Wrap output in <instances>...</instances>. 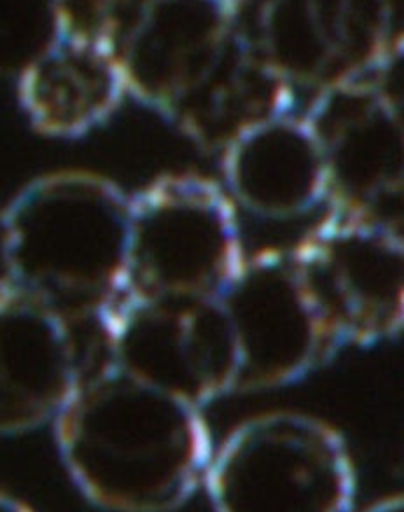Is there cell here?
Instances as JSON below:
<instances>
[{
	"label": "cell",
	"instance_id": "cell-1",
	"mask_svg": "<svg viewBox=\"0 0 404 512\" xmlns=\"http://www.w3.org/2000/svg\"><path fill=\"white\" fill-rule=\"evenodd\" d=\"M126 96L220 156L296 96L240 40L228 0H134L100 38Z\"/></svg>",
	"mask_w": 404,
	"mask_h": 512
},
{
	"label": "cell",
	"instance_id": "cell-2",
	"mask_svg": "<svg viewBox=\"0 0 404 512\" xmlns=\"http://www.w3.org/2000/svg\"><path fill=\"white\" fill-rule=\"evenodd\" d=\"M52 428L70 480L108 512L180 508L214 450L202 408L108 358L82 374Z\"/></svg>",
	"mask_w": 404,
	"mask_h": 512
},
{
	"label": "cell",
	"instance_id": "cell-3",
	"mask_svg": "<svg viewBox=\"0 0 404 512\" xmlns=\"http://www.w3.org/2000/svg\"><path fill=\"white\" fill-rule=\"evenodd\" d=\"M4 216L16 290L76 328H100L124 292L130 194L88 170H56Z\"/></svg>",
	"mask_w": 404,
	"mask_h": 512
},
{
	"label": "cell",
	"instance_id": "cell-4",
	"mask_svg": "<svg viewBox=\"0 0 404 512\" xmlns=\"http://www.w3.org/2000/svg\"><path fill=\"white\" fill-rule=\"evenodd\" d=\"M202 488L214 512H358L344 438L292 410L252 416L214 444Z\"/></svg>",
	"mask_w": 404,
	"mask_h": 512
},
{
	"label": "cell",
	"instance_id": "cell-5",
	"mask_svg": "<svg viewBox=\"0 0 404 512\" xmlns=\"http://www.w3.org/2000/svg\"><path fill=\"white\" fill-rule=\"evenodd\" d=\"M246 48L306 102L402 56V0H228Z\"/></svg>",
	"mask_w": 404,
	"mask_h": 512
},
{
	"label": "cell",
	"instance_id": "cell-6",
	"mask_svg": "<svg viewBox=\"0 0 404 512\" xmlns=\"http://www.w3.org/2000/svg\"><path fill=\"white\" fill-rule=\"evenodd\" d=\"M244 256L236 206L222 184L200 174H164L130 194L122 294L218 298Z\"/></svg>",
	"mask_w": 404,
	"mask_h": 512
},
{
	"label": "cell",
	"instance_id": "cell-7",
	"mask_svg": "<svg viewBox=\"0 0 404 512\" xmlns=\"http://www.w3.org/2000/svg\"><path fill=\"white\" fill-rule=\"evenodd\" d=\"M402 56L300 110L316 138L326 212L404 232Z\"/></svg>",
	"mask_w": 404,
	"mask_h": 512
},
{
	"label": "cell",
	"instance_id": "cell-8",
	"mask_svg": "<svg viewBox=\"0 0 404 512\" xmlns=\"http://www.w3.org/2000/svg\"><path fill=\"white\" fill-rule=\"evenodd\" d=\"M290 254L338 348L374 346L402 330L404 232L326 212Z\"/></svg>",
	"mask_w": 404,
	"mask_h": 512
},
{
	"label": "cell",
	"instance_id": "cell-9",
	"mask_svg": "<svg viewBox=\"0 0 404 512\" xmlns=\"http://www.w3.org/2000/svg\"><path fill=\"white\" fill-rule=\"evenodd\" d=\"M100 332L110 362L198 408L234 392L236 350L218 298L122 294Z\"/></svg>",
	"mask_w": 404,
	"mask_h": 512
},
{
	"label": "cell",
	"instance_id": "cell-10",
	"mask_svg": "<svg viewBox=\"0 0 404 512\" xmlns=\"http://www.w3.org/2000/svg\"><path fill=\"white\" fill-rule=\"evenodd\" d=\"M218 302L236 350L234 392L296 382L340 350L298 278L290 248L246 254Z\"/></svg>",
	"mask_w": 404,
	"mask_h": 512
},
{
	"label": "cell",
	"instance_id": "cell-11",
	"mask_svg": "<svg viewBox=\"0 0 404 512\" xmlns=\"http://www.w3.org/2000/svg\"><path fill=\"white\" fill-rule=\"evenodd\" d=\"M76 326L18 290L0 302V436L52 424L82 374Z\"/></svg>",
	"mask_w": 404,
	"mask_h": 512
},
{
	"label": "cell",
	"instance_id": "cell-12",
	"mask_svg": "<svg viewBox=\"0 0 404 512\" xmlns=\"http://www.w3.org/2000/svg\"><path fill=\"white\" fill-rule=\"evenodd\" d=\"M222 188L262 220H294L324 206L322 156L300 110L282 112L236 138L222 154Z\"/></svg>",
	"mask_w": 404,
	"mask_h": 512
},
{
	"label": "cell",
	"instance_id": "cell-13",
	"mask_svg": "<svg viewBox=\"0 0 404 512\" xmlns=\"http://www.w3.org/2000/svg\"><path fill=\"white\" fill-rule=\"evenodd\" d=\"M16 82L26 118L52 138L88 134L104 124L126 96L106 44L68 30Z\"/></svg>",
	"mask_w": 404,
	"mask_h": 512
},
{
	"label": "cell",
	"instance_id": "cell-14",
	"mask_svg": "<svg viewBox=\"0 0 404 512\" xmlns=\"http://www.w3.org/2000/svg\"><path fill=\"white\" fill-rule=\"evenodd\" d=\"M64 30L58 0H0V72L18 78Z\"/></svg>",
	"mask_w": 404,
	"mask_h": 512
},
{
	"label": "cell",
	"instance_id": "cell-15",
	"mask_svg": "<svg viewBox=\"0 0 404 512\" xmlns=\"http://www.w3.org/2000/svg\"><path fill=\"white\" fill-rule=\"evenodd\" d=\"M132 2L134 0H58L66 30L94 38H102L114 16Z\"/></svg>",
	"mask_w": 404,
	"mask_h": 512
},
{
	"label": "cell",
	"instance_id": "cell-16",
	"mask_svg": "<svg viewBox=\"0 0 404 512\" xmlns=\"http://www.w3.org/2000/svg\"><path fill=\"white\" fill-rule=\"evenodd\" d=\"M16 292L10 248H8V230H6V216L4 206H0V302Z\"/></svg>",
	"mask_w": 404,
	"mask_h": 512
},
{
	"label": "cell",
	"instance_id": "cell-17",
	"mask_svg": "<svg viewBox=\"0 0 404 512\" xmlns=\"http://www.w3.org/2000/svg\"><path fill=\"white\" fill-rule=\"evenodd\" d=\"M360 512H404V504H402V496H386L378 502H372L368 508L360 510Z\"/></svg>",
	"mask_w": 404,
	"mask_h": 512
},
{
	"label": "cell",
	"instance_id": "cell-18",
	"mask_svg": "<svg viewBox=\"0 0 404 512\" xmlns=\"http://www.w3.org/2000/svg\"><path fill=\"white\" fill-rule=\"evenodd\" d=\"M0 512H34V508H30L18 496L0 490Z\"/></svg>",
	"mask_w": 404,
	"mask_h": 512
}]
</instances>
